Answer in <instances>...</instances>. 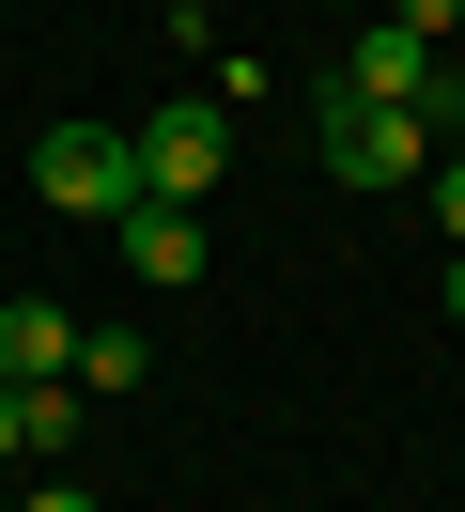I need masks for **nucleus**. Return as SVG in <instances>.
I'll list each match as a JSON object with an SVG mask.
<instances>
[{
    "label": "nucleus",
    "instance_id": "1",
    "mask_svg": "<svg viewBox=\"0 0 465 512\" xmlns=\"http://www.w3.org/2000/svg\"><path fill=\"white\" fill-rule=\"evenodd\" d=\"M326 94H372V109H419V125H465V63L450 47H419L403 16H357L341 32V78Z\"/></svg>",
    "mask_w": 465,
    "mask_h": 512
},
{
    "label": "nucleus",
    "instance_id": "2",
    "mask_svg": "<svg viewBox=\"0 0 465 512\" xmlns=\"http://www.w3.org/2000/svg\"><path fill=\"white\" fill-rule=\"evenodd\" d=\"M31 202L109 233L124 202H140V140H124V125H47V140H31Z\"/></svg>",
    "mask_w": 465,
    "mask_h": 512
},
{
    "label": "nucleus",
    "instance_id": "3",
    "mask_svg": "<svg viewBox=\"0 0 465 512\" xmlns=\"http://www.w3.org/2000/svg\"><path fill=\"white\" fill-rule=\"evenodd\" d=\"M326 171H341V187H419L434 125H419V109H372V94H326Z\"/></svg>",
    "mask_w": 465,
    "mask_h": 512
},
{
    "label": "nucleus",
    "instance_id": "4",
    "mask_svg": "<svg viewBox=\"0 0 465 512\" xmlns=\"http://www.w3.org/2000/svg\"><path fill=\"white\" fill-rule=\"evenodd\" d=\"M124 140H140V202H217V171H233V125L217 109H155Z\"/></svg>",
    "mask_w": 465,
    "mask_h": 512
},
{
    "label": "nucleus",
    "instance_id": "5",
    "mask_svg": "<svg viewBox=\"0 0 465 512\" xmlns=\"http://www.w3.org/2000/svg\"><path fill=\"white\" fill-rule=\"evenodd\" d=\"M0 373H16V388H62V373H78V311H47V295H0Z\"/></svg>",
    "mask_w": 465,
    "mask_h": 512
},
{
    "label": "nucleus",
    "instance_id": "6",
    "mask_svg": "<svg viewBox=\"0 0 465 512\" xmlns=\"http://www.w3.org/2000/svg\"><path fill=\"white\" fill-rule=\"evenodd\" d=\"M124 264H140V280H202V202H124Z\"/></svg>",
    "mask_w": 465,
    "mask_h": 512
},
{
    "label": "nucleus",
    "instance_id": "7",
    "mask_svg": "<svg viewBox=\"0 0 465 512\" xmlns=\"http://www.w3.org/2000/svg\"><path fill=\"white\" fill-rule=\"evenodd\" d=\"M62 419H78L62 388H16V373H0V466H47V450H62Z\"/></svg>",
    "mask_w": 465,
    "mask_h": 512
},
{
    "label": "nucleus",
    "instance_id": "8",
    "mask_svg": "<svg viewBox=\"0 0 465 512\" xmlns=\"http://www.w3.org/2000/svg\"><path fill=\"white\" fill-rule=\"evenodd\" d=\"M78 373H93V388H140L155 342H140V326H78Z\"/></svg>",
    "mask_w": 465,
    "mask_h": 512
},
{
    "label": "nucleus",
    "instance_id": "9",
    "mask_svg": "<svg viewBox=\"0 0 465 512\" xmlns=\"http://www.w3.org/2000/svg\"><path fill=\"white\" fill-rule=\"evenodd\" d=\"M372 16H403L419 47H465V0H372Z\"/></svg>",
    "mask_w": 465,
    "mask_h": 512
},
{
    "label": "nucleus",
    "instance_id": "10",
    "mask_svg": "<svg viewBox=\"0 0 465 512\" xmlns=\"http://www.w3.org/2000/svg\"><path fill=\"white\" fill-rule=\"evenodd\" d=\"M434 233H450V249H465V156L434 171Z\"/></svg>",
    "mask_w": 465,
    "mask_h": 512
},
{
    "label": "nucleus",
    "instance_id": "11",
    "mask_svg": "<svg viewBox=\"0 0 465 512\" xmlns=\"http://www.w3.org/2000/svg\"><path fill=\"white\" fill-rule=\"evenodd\" d=\"M16 512H109V497H78V481H47V497H16Z\"/></svg>",
    "mask_w": 465,
    "mask_h": 512
},
{
    "label": "nucleus",
    "instance_id": "12",
    "mask_svg": "<svg viewBox=\"0 0 465 512\" xmlns=\"http://www.w3.org/2000/svg\"><path fill=\"white\" fill-rule=\"evenodd\" d=\"M450 326H465V249H450Z\"/></svg>",
    "mask_w": 465,
    "mask_h": 512
},
{
    "label": "nucleus",
    "instance_id": "13",
    "mask_svg": "<svg viewBox=\"0 0 465 512\" xmlns=\"http://www.w3.org/2000/svg\"><path fill=\"white\" fill-rule=\"evenodd\" d=\"M171 16H202V0H171Z\"/></svg>",
    "mask_w": 465,
    "mask_h": 512
}]
</instances>
